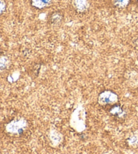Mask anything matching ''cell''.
<instances>
[{
  "instance_id": "obj_4",
  "label": "cell",
  "mask_w": 138,
  "mask_h": 154,
  "mask_svg": "<svg viewBox=\"0 0 138 154\" xmlns=\"http://www.w3.org/2000/svg\"><path fill=\"white\" fill-rule=\"evenodd\" d=\"M63 19V15L62 12H55L52 13L49 17V23L52 25H58L62 23Z\"/></svg>"
},
{
  "instance_id": "obj_2",
  "label": "cell",
  "mask_w": 138,
  "mask_h": 154,
  "mask_svg": "<svg viewBox=\"0 0 138 154\" xmlns=\"http://www.w3.org/2000/svg\"><path fill=\"white\" fill-rule=\"evenodd\" d=\"M72 4L76 12L84 13L90 6L88 0H72Z\"/></svg>"
},
{
  "instance_id": "obj_1",
  "label": "cell",
  "mask_w": 138,
  "mask_h": 154,
  "mask_svg": "<svg viewBox=\"0 0 138 154\" xmlns=\"http://www.w3.org/2000/svg\"><path fill=\"white\" fill-rule=\"evenodd\" d=\"M117 100V95L110 91H105L101 93L98 97L99 103L101 104H109L115 102Z\"/></svg>"
},
{
  "instance_id": "obj_6",
  "label": "cell",
  "mask_w": 138,
  "mask_h": 154,
  "mask_svg": "<svg viewBox=\"0 0 138 154\" xmlns=\"http://www.w3.org/2000/svg\"><path fill=\"white\" fill-rule=\"evenodd\" d=\"M5 8H6V5L4 2V0H0V15L2 14L5 12Z\"/></svg>"
},
{
  "instance_id": "obj_5",
  "label": "cell",
  "mask_w": 138,
  "mask_h": 154,
  "mask_svg": "<svg viewBox=\"0 0 138 154\" xmlns=\"http://www.w3.org/2000/svg\"><path fill=\"white\" fill-rule=\"evenodd\" d=\"M130 0H112V4L114 6L117 8H126L129 5Z\"/></svg>"
},
{
  "instance_id": "obj_3",
  "label": "cell",
  "mask_w": 138,
  "mask_h": 154,
  "mask_svg": "<svg viewBox=\"0 0 138 154\" xmlns=\"http://www.w3.org/2000/svg\"><path fill=\"white\" fill-rule=\"evenodd\" d=\"M53 0H31V5L38 10H42L50 6Z\"/></svg>"
}]
</instances>
